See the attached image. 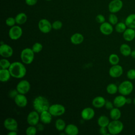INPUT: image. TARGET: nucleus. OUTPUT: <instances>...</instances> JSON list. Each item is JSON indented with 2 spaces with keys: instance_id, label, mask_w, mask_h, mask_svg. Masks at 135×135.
<instances>
[{
  "instance_id": "obj_1",
  "label": "nucleus",
  "mask_w": 135,
  "mask_h": 135,
  "mask_svg": "<svg viewBox=\"0 0 135 135\" xmlns=\"http://www.w3.org/2000/svg\"><path fill=\"white\" fill-rule=\"evenodd\" d=\"M8 70L11 76L16 79L23 78L26 74V69L23 62L16 61L12 63Z\"/></svg>"
},
{
  "instance_id": "obj_2",
  "label": "nucleus",
  "mask_w": 135,
  "mask_h": 135,
  "mask_svg": "<svg viewBox=\"0 0 135 135\" xmlns=\"http://www.w3.org/2000/svg\"><path fill=\"white\" fill-rule=\"evenodd\" d=\"M33 106L34 110L40 113L44 111L48 110L50 105L47 99L45 97L39 95L34 99Z\"/></svg>"
},
{
  "instance_id": "obj_3",
  "label": "nucleus",
  "mask_w": 135,
  "mask_h": 135,
  "mask_svg": "<svg viewBox=\"0 0 135 135\" xmlns=\"http://www.w3.org/2000/svg\"><path fill=\"white\" fill-rule=\"evenodd\" d=\"M108 132L112 135L120 133L123 130V123L119 120H112L107 127Z\"/></svg>"
},
{
  "instance_id": "obj_4",
  "label": "nucleus",
  "mask_w": 135,
  "mask_h": 135,
  "mask_svg": "<svg viewBox=\"0 0 135 135\" xmlns=\"http://www.w3.org/2000/svg\"><path fill=\"white\" fill-rule=\"evenodd\" d=\"M133 90V84L129 80L122 81L118 85V92L120 94L127 96L130 94Z\"/></svg>"
},
{
  "instance_id": "obj_5",
  "label": "nucleus",
  "mask_w": 135,
  "mask_h": 135,
  "mask_svg": "<svg viewBox=\"0 0 135 135\" xmlns=\"http://www.w3.org/2000/svg\"><path fill=\"white\" fill-rule=\"evenodd\" d=\"M34 52L31 48L26 47L24 49L21 53L20 57L22 62L25 64H30L34 60Z\"/></svg>"
},
{
  "instance_id": "obj_6",
  "label": "nucleus",
  "mask_w": 135,
  "mask_h": 135,
  "mask_svg": "<svg viewBox=\"0 0 135 135\" xmlns=\"http://www.w3.org/2000/svg\"><path fill=\"white\" fill-rule=\"evenodd\" d=\"M48 110L53 116L58 117L63 115L65 113V108L62 104L56 103L50 105Z\"/></svg>"
},
{
  "instance_id": "obj_7",
  "label": "nucleus",
  "mask_w": 135,
  "mask_h": 135,
  "mask_svg": "<svg viewBox=\"0 0 135 135\" xmlns=\"http://www.w3.org/2000/svg\"><path fill=\"white\" fill-rule=\"evenodd\" d=\"M22 28L18 25H14L11 27L8 31V36L12 40H17L22 35Z\"/></svg>"
},
{
  "instance_id": "obj_8",
  "label": "nucleus",
  "mask_w": 135,
  "mask_h": 135,
  "mask_svg": "<svg viewBox=\"0 0 135 135\" xmlns=\"http://www.w3.org/2000/svg\"><path fill=\"white\" fill-rule=\"evenodd\" d=\"M31 88L30 82L26 80L20 81L17 84L16 89L19 93L25 94L28 93Z\"/></svg>"
},
{
  "instance_id": "obj_9",
  "label": "nucleus",
  "mask_w": 135,
  "mask_h": 135,
  "mask_svg": "<svg viewBox=\"0 0 135 135\" xmlns=\"http://www.w3.org/2000/svg\"><path fill=\"white\" fill-rule=\"evenodd\" d=\"M123 5L121 0H112L108 5V9L111 13H116L122 9Z\"/></svg>"
},
{
  "instance_id": "obj_10",
  "label": "nucleus",
  "mask_w": 135,
  "mask_h": 135,
  "mask_svg": "<svg viewBox=\"0 0 135 135\" xmlns=\"http://www.w3.org/2000/svg\"><path fill=\"white\" fill-rule=\"evenodd\" d=\"M38 27L41 32L48 33L51 31L52 26L49 20L45 18H42L40 20L38 23Z\"/></svg>"
},
{
  "instance_id": "obj_11",
  "label": "nucleus",
  "mask_w": 135,
  "mask_h": 135,
  "mask_svg": "<svg viewBox=\"0 0 135 135\" xmlns=\"http://www.w3.org/2000/svg\"><path fill=\"white\" fill-rule=\"evenodd\" d=\"M123 72V69L120 65L116 64L112 65L109 70L110 76L113 78H118L120 77Z\"/></svg>"
},
{
  "instance_id": "obj_12",
  "label": "nucleus",
  "mask_w": 135,
  "mask_h": 135,
  "mask_svg": "<svg viewBox=\"0 0 135 135\" xmlns=\"http://www.w3.org/2000/svg\"><path fill=\"white\" fill-rule=\"evenodd\" d=\"M26 120L30 126H36L40 120L39 113L35 110L30 112L27 116Z\"/></svg>"
},
{
  "instance_id": "obj_13",
  "label": "nucleus",
  "mask_w": 135,
  "mask_h": 135,
  "mask_svg": "<svg viewBox=\"0 0 135 135\" xmlns=\"http://www.w3.org/2000/svg\"><path fill=\"white\" fill-rule=\"evenodd\" d=\"M3 125L4 128L8 131H17L18 129V123L13 118H6L3 122Z\"/></svg>"
},
{
  "instance_id": "obj_14",
  "label": "nucleus",
  "mask_w": 135,
  "mask_h": 135,
  "mask_svg": "<svg viewBox=\"0 0 135 135\" xmlns=\"http://www.w3.org/2000/svg\"><path fill=\"white\" fill-rule=\"evenodd\" d=\"M13 54V50L10 45L5 43L1 45L0 54L2 57L4 58H8L12 56Z\"/></svg>"
},
{
  "instance_id": "obj_15",
  "label": "nucleus",
  "mask_w": 135,
  "mask_h": 135,
  "mask_svg": "<svg viewBox=\"0 0 135 135\" xmlns=\"http://www.w3.org/2000/svg\"><path fill=\"white\" fill-rule=\"evenodd\" d=\"M95 115V111L93 108L91 107H86L84 108L81 113L82 118L84 120H90L93 118Z\"/></svg>"
},
{
  "instance_id": "obj_16",
  "label": "nucleus",
  "mask_w": 135,
  "mask_h": 135,
  "mask_svg": "<svg viewBox=\"0 0 135 135\" xmlns=\"http://www.w3.org/2000/svg\"><path fill=\"white\" fill-rule=\"evenodd\" d=\"M100 31L102 34L105 35H109L112 34L113 31L112 25L109 22H105L101 24L99 27Z\"/></svg>"
},
{
  "instance_id": "obj_17",
  "label": "nucleus",
  "mask_w": 135,
  "mask_h": 135,
  "mask_svg": "<svg viewBox=\"0 0 135 135\" xmlns=\"http://www.w3.org/2000/svg\"><path fill=\"white\" fill-rule=\"evenodd\" d=\"M14 99L16 105L20 108H24L27 105V99L25 94L18 93Z\"/></svg>"
},
{
  "instance_id": "obj_18",
  "label": "nucleus",
  "mask_w": 135,
  "mask_h": 135,
  "mask_svg": "<svg viewBox=\"0 0 135 135\" xmlns=\"http://www.w3.org/2000/svg\"><path fill=\"white\" fill-rule=\"evenodd\" d=\"M123 39L127 42H131L135 39V30L134 28L127 27L122 33Z\"/></svg>"
},
{
  "instance_id": "obj_19",
  "label": "nucleus",
  "mask_w": 135,
  "mask_h": 135,
  "mask_svg": "<svg viewBox=\"0 0 135 135\" xmlns=\"http://www.w3.org/2000/svg\"><path fill=\"white\" fill-rule=\"evenodd\" d=\"M113 103L115 107L121 108L126 104V97L122 94L117 95L114 98Z\"/></svg>"
},
{
  "instance_id": "obj_20",
  "label": "nucleus",
  "mask_w": 135,
  "mask_h": 135,
  "mask_svg": "<svg viewBox=\"0 0 135 135\" xmlns=\"http://www.w3.org/2000/svg\"><path fill=\"white\" fill-rule=\"evenodd\" d=\"M52 115L49 110H45L40 113V121L44 124H49L52 120Z\"/></svg>"
},
{
  "instance_id": "obj_21",
  "label": "nucleus",
  "mask_w": 135,
  "mask_h": 135,
  "mask_svg": "<svg viewBox=\"0 0 135 135\" xmlns=\"http://www.w3.org/2000/svg\"><path fill=\"white\" fill-rule=\"evenodd\" d=\"M106 100L102 96L95 97L92 101V105L96 108H101L104 107Z\"/></svg>"
},
{
  "instance_id": "obj_22",
  "label": "nucleus",
  "mask_w": 135,
  "mask_h": 135,
  "mask_svg": "<svg viewBox=\"0 0 135 135\" xmlns=\"http://www.w3.org/2000/svg\"><path fill=\"white\" fill-rule=\"evenodd\" d=\"M79 128L74 124H69L66 126L64 132L68 135H77L79 133Z\"/></svg>"
},
{
  "instance_id": "obj_23",
  "label": "nucleus",
  "mask_w": 135,
  "mask_h": 135,
  "mask_svg": "<svg viewBox=\"0 0 135 135\" xmlns=\"http://www.w3.org/2000/svg\"><path fill=\"white\" fill-rule=\"evenodd\" d=\"M84 41L83 35L80 33L73 34L70 37L71 42L74 45H79L81 44Z\"/></svg>"
},
{
  "instance_id": "obj_24",
  "label": "nucleus",
  "mask_w": 135,
  "mask_h": 135,
  "mask_svg": "<svg viewBox=\"0 0 135 135\" xmlns=\"http://www.w3.org/2000/svg\"><path fill=\"white\" fill-rule=\"evenodd\" d=\"M124 23L127 27L135 28V14L132 13L128 15L124 21Z\"/></svg>"
},
{
  "instance_id": "obj_25",
  "label": "nucleus",
  "mask_w": 135,
  "mask_h": 135,
  "mask_svg": "<svg viewBox=\"0 0 135 135\" xmlns=\"http://www.w3.org/2000/svg\"><path fill=\"white\" fill-rule=\"evenodd\" d=\"M11 74L8 69H0V81L2 82H6L8 81L11 78Z\"/></svg>"
},
{
  "instance_id": "obj_26",
  "label": "nucleus",
  "mask_w": 135,
  "mask_h": 135,
  "mask_svg": "<svg viewBox=\"0 0 135 135\" xmlns=\"http://www.w3.org/2000/svg\"><path fill=\"white\" fill-rule=\"evenodd\" d=\"M119 50L120 53L124 56H130L132 51L130 46L126 43L122 44L120 46Z\"/></svg>"
},
{
  "instance_id": "obj_27",
  "label": "nucleus",
  "mask_w": 135,
  "mask_h": 135,
  "mask_svg": "<svg viewBox=\"0 0 135 135\" xmlns=\"http://www.w3.org/2000/svg\"><path fill=\"white\" fill-rule=\"evenodd\" d=\"M121 117V112L119 108L114 107L110 110V117L112 120H119Z\"/></svg>"
},
{
  "instance_id": "obj_28",
  "label": "nucleus",
  "mask_w": 135,
  "mask_h": 135,
  "mask_svg": "<svg viewBox=\"0 0 135 135\" xmlns=\"http://www.w3.org/2000/svg\"><path fill=\"white\" fill-rule=\"evenodd\" d=\"M15 18L16 23L17 24L22 25L26 23V22L27 21V17L25 13L21 12L17 14L16 15Z\"/></svg>"
},
{
  "instance_id": "obj_29",
  "label": "nucleus",
  "mask_w": 135,
  "mask_h": 135,
  "mask_svg": "<svg viewBox=\"0 0 135 135\" xmlns=\"http://www.w3.org/2000/svg\"><path fill=\"white\" fill-rule=\"evenodd\" d=\"M110 120L109 118L104 115H100L97 120V122L98 125L101 127H107L110 123Z\"/></svg>"
},
{
  "instance_id": "obj_30",
  "label": "nucleus",
  "mask_w": 135,
  "mask_h": 135,
  "mask_svg": "<svg viewBox=\"0 0 135 135\" xmlns=\"http://www.w3.org/2000/svg\"><path fill=\"white\" fill-rule=\"evenodd\" d=\"M106 91L109 94H115L118 92V86L113 83H110L107 86Z\"/></svg>"
},
{
  "instance_id": "obj_31",
  "label": "nucleus",
  "mask_w": 135,
  "mask_h": 135,
  "mask_svg": "<svg viewBox=\"0 0 135 135\" xmlns=\"http://www.w3.org/2000/svg\"><path fill=\"white\" fill-rule=\"evenodd\" d=\"M55 127L57 130L62 131L63 130H64L66 127V124L63 119H57L55 122Z\"/></svg>"
},
{
  "instance_id": "obj_32",
  "label": "nucleus",
  "mask_w": 135,
  "mask_h": 135,
  "mask_svg": "<svg viewBox=\"0 0 135 135\" xmlns=\"http://www.w3.org/2000/svg\"><path fill=\"white\" fill-rule=\"evenodd\" d=\"M127 26L124 22H118L116 25H115V30L117 33H123L124 31L127 29Z\"/></svg>"
},
{
  "instance_id": "obj_33",
  "label": "nucleus",
  "mask_w": 135,
  "mask_h": 135,
  "mask_svg": "<svg viewBox=\"0 0 135 135\" xmlns=\"http://www.w3.org/2000/svg\"><path fill=\"white\" fill-rule=\"evenodd\" d=\"M109 62L112 65L118 64L120 62V58L117 54L112 53L109 56Z\"/></svg>"
},
{
  "instance_id": "obj_34",
  "label": "nucleus",
  "mask_w": 135,
  "mask_h": 135,
  "mask_svg": "<svg viewBox=\"0 0 135 135\" xmlns=\"http://www.w3.org/2000/svg\"><path fill=\"white\" fill-rule=\"evenodd\" d=\"M109 22L112 25H115L118 23V17L115 13H111L108 17Z\"/></svg>"
},
{
  "instance_id": "obj_35",
  "label": "nucleus",
  "mask_w": 135,
  "mask_h": 135,
  "mask_svg": "<svg viewBox=\"0 0 135 135\" xmlns=\"http://www.w3.org/2000/svg\"><path fill=\"white\" fill-rule=\"evenodd\" d=\"M11 64V63L10 62L5 58L2 59L0 60V66L1 69H8Z\"/></svg>"
},
{
  "instance_id": "obj_36",
  "label": "nucleus",
  "mask_w": 135,
  "mask_h": 135,
  "mask_svg": "<svg viewBox=\"0 0 135 135\" xmlns=\"http://www.w3.org/2000/svg\"><path fill=\"white\" fill-rule=\"evenodd\" d=\"M37 129L34 126H30L26 128L25 133L27 135H35L37 133Z\"/></svg>"
},
{
  "instance_id": "obj_37",
  "label": "nucleus",
  "mask_w": 135,
  "mask_h": 135,
  "mask_svg": "<svg viewBox=\"0 0 135 135\" xmlns=\"http://www.w3.org/2000/svg\"><path fill=\"white\" fill-rule=\"evenodd\" d=\"M31 49H32L34 53H37L40 52L42 50L43 45L41 43H40L39 42H36L32 45V47Z\"/></svg>"
},
{
  "instance_id": "obj_38",
  "label": "nucleus",
  "mask_w": 135,
  "mask_h": 135,
  "mask_svg": "<svg viewBox=\"0 0 135 135\" xmlns=\"http://www.w3.org/2000/svg\"><path fill=\"white\" fill-rule=\"evenodd\" d=\"M52 28H53L54 30H59L62 27L63 23L61 21L59 20H56L52 23Z\"/></svg>"
},
{
  "instance_id": "obj_39",
  "label": "nucleus",
  "mask_w": 135,
  "mask_h": 135,
  "mask_svg": "<svg viewBox=\"0 0 135 135\" xmlns=\"http://www.w3.org/2000/svg\"><path fill=\"white\" fill-rule=\"evenodd\" d=\"M127 78L130 80H135V69H131L129 70L126 74Z\"/></svg>"
},
{
  "instance_id": "obj_40",
  "label": "nucleus",
  "mask_w": 135,
  "mask_h": 135,
  "mask_svg": "<svg viewBox=\"0 0 135 135\" xmlns=\"http://www.w3.org/2000/svg\"><path fill=\"white\" fill-rule=\"evenodd\" d=\"M5 23L7 26L9 27H12L15 25V24L16 23L15 18L13 17H9L6 18L5 21Z\"/></svg>"
},
{
  "instance_id": "obj_41",
  "label": "nucleus",
  "mask_w": 135,
  "mask_h": 135,
  "mask_svg": "<svg viewBox=\"0 0 135 135\" xmlns=\"http://www.w3.org/2000/svg\"><path fill=\"white\" fill-rule=\"evenodd\" d=\"M95 20L100 24H102L105 22V17L102 14H98L95 17Z\"/></svg>"
},
{
  "instance_id": "obj_42",
  "label": "nucleus",
  "mask_w": 135,
  "mask_h": 135,
  "mask_svg": "<svg viewBox=\"0 0 135 135\" xmlns=\"http://www.w3.org/2000/svg\"><path fill=\"white\" fill-rule=\"evenodd\" d=\"M108 129L107 127H101L99 129V133L100 134H102V135L110 134V133H108Z\"/></svg>"
},
{
  "instance_id": "obj_43",
  "label": "nucleus",
  "mask_w": 135,
  "mask_h": 135,
  "mask_svg": "<svg viewBox=\"0 0 135 135\" xmlns=\"http://www.w3.org/2000/svg\"><path fill=\"white\" fill-rule=\"evenodd\" d=\"M104 107H105V108L107 110H111L112 108H113L114 106V104H113V102H111L110 101L106 100V102H105Z\"/></svg>"
},
{
  "instance_id": "obj_44",
  "label": "nucleus",
  "mask_w": 135,
  "mask_h": 135,
  "mask_svg": "<svg viewBox=\"0 0 135 135\" xmlns=\"http://www.w3.org/2000/svg\"><path fill=\"white\" fill-rule=\"evenodd\" d=\"M18 92L17 91V90L16 89H14V90H11L9 93H8V95L9 96L10 98H13L14 99L15 97L18 94Z\"/></svg>"
},
{
  "instance_id": "obj_45",
  "label": "nucleus",
  "mask_w": 135,
  "mask_h": 135,
  "mask_svg": "<svg viewBox=\"0 0 135 135\" xmlns=\"http://www.w3.org/2000/svg\"><path fill=\"white\" fill-rule=\"evenodd\" d=\"M38 0H25V3L28 6H33L35 5Z\"/></svg>"
},
{
  "instance_id": "obj_46",
  "label": "nucleus",
  "mask_w": 135,
  "mask_h": 135,
  "mask_svg": "<svg viewBox=\"0 0 135 135\" xmlns=\"http://www.w3.org/2000/svg\"><path fill=\"white\" fill-rule=\"evenodd\" d=\"M37 129L38 130H39V131H42V130H43V129H44V127H43V125H42V124H37Z\"/></svg>"
},
{
  "instance_id": "obj_47",
  "label": "nucleus",
  "mask_w": 135,
  "mask_h": 135,
  "mask_svg": "<svg viewBox=\"0 0 135 135\" xmlns=\"http://www.w3.org/2000/svg\"><path fill=\"white\" fill-rule=\"evenodd\" d=\"M17 134V131H9V132H8L7 133L8 135H16Z\"/></svg>"
},
{
  "instance_id": "obj_48",
  "label": "nucleus",
  "mask_w": 135,
  "mask_h": 135,
  "mask_svg": "<svg viewBox=\"0 0 135 135\" xmlns=\"http://www.w3.org/2000/svg\"><path fill=\"white\" fill-rule=\"evenodd\" d=\"M132 102V100L130 98H126V104H129Z\"/></svg>"
},
{
  "instance_id": "obj_49",
  "label": "nucleus",
  "mask_w": 135,
  "mask_h": 135,
  "mask_svg": "<svg viewBox=\"0 0 135 135\" xmlns=\"http://www.w3.org/2000/svg\"><path fill=\"white\" fill-rule=\"evenodd\" d=\"M130 56H131L132 58L135 59V50H133V51H131Z\"/></svg>"
},
{
  "instance_id": "obj_50",
  "label": "nucleus",
  "mask_w": 135,
  "mask_h": 135,
  "mask_svg": "<svg viewBox=\"0 0 135 135\" xmlns=\"http://www.w3.org/2000/svg\"><path fill=\"white\" fill-rule=\"evenodd\" d=\"M133 104H134L135 105V98L133 99Z\"/></svg>"
},
{
  "instance_id": "obj_51",
  "label": "nucleus",
  "mask_w": 135,
  "mask_h": 135,
  "mask_svg": "<svg viewBox=\"0 0 135 135\" xmlns=\"http://www.w3.org/2000/svg\"><path fill=\"white\" fill-rule=\"evenodd\" d=\"M45 1H51V0H45Z\"/></svg>"
},
{
  "instance_id": "obj_52",
  "label": "nucleus",
  "mask_w": 135,
  "mask_h": 135,
  "mask_svg": "<svg viewBox=\"0 0 135 135\" xmlns=\"http://www.w3.org/2000/svg\"><path fill=\"white\" fill-rule=\"evenodd\" d=\"M134 40H135V39H134Z\"/></svg>"
}]
</instances>
